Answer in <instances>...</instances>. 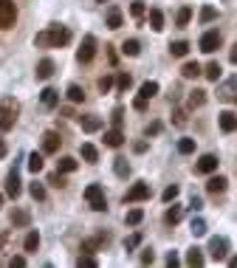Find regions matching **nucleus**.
<instances>
[{"label": "nucleus", "mask_w": 237, "mask_h": 268, "mask_svg": "<svg viewBox=\"0 0 237 268\" xmlns=\"http://www.w3.org/2000/svg\"><path fill=\"white\" fill-rule=\"evenodd\" d=\"M189 209H192V212H201V209H203V201H201V198H198V195H192V201H189Z\"/></svg>", "instance_id": "49530a36"}, {"label": "nucleus", "mask_w": 237, "mask_h": 268, "mask_svg": "<svg viewBox=\"0 0 237 268\" xmlns=\"http://www.w3.org/2000/svg\"><path fill=\"white\" fill-rule=\"evenodd\" d=\"M37 45H48V31L37 34Z\"/></svg>", "instance_id": "6e6d98bb"}, {"label": "nucleus", "mask_w": 237, "mask_h": 268, "mask_svg": "<svg viewBox=\"0 0 237 268\" xmlns=\"http://www.w3.org/2000/svg\"><path fill=\"white\" fill-rule=\"evenodd\" d=\"M113 169H116V175L119 178H130V164H127V158H113Z\"/></svg>", "instance_id": "aec40b11"}, {"label": "nucleus", "mask_w": 237, "mask_h": 268, "mask_svg": "<svg viewBox=\"0 0 237 268\" xmlns=\"http://www.w3.org/2000/svg\"><path fill=\"white\" fill-rule=\"evenodd\" d=\"M189 20H192V9L189 6H184V9L178 11V20L175 23H178V28H184V26H189Z\"/></svg>", "instance_id": "f704fd0d"}, {"label": "nucleus", "mask_w": 237, "mask_h": 268, "mask_svg": "<svg viewBox=\"0 0 237 268\" xmlns=\"http://www.w3.org/2000/svg\"><path fill=\"white\" fill-rule=\"evenodd\" d=\"M150 26H153V31H161L164 28V14H161V9L150 11Z\"/></svg>", "instance_id": "cd10ccee"}, {"label": "nucleus", "mask_w": 237, "mask_h": 268, "mask_svg": "<svg viewBox=\"0 0 237 268\" xmlns=\"http://www.w3.org/2000/svg\"><path fill=\"white\" fill-rule=\"evenodd\" d=\"M220 130H223V133H235L237 130V113H232V110L220 113Z\"/></svg>", "instance_id": "ddd939ff"}, {"label": "nucleus", "mask_w": 237, "mask_h": 268, "mask_svg": "<svg viewBox=\"0 0 237 268\" xmlns=\"http://www.w3.org/2000/svg\"><path fill=\"white\" fill-rule=\"evenodd\" d=\"M105 144L107 147H122L124 144V135H122V127H113L105 133Z\"/></svg>", "instance_id": "2eb2a0df"}, {"label": "nucleus", "mask_w": 237, "mask_h": 268, "mask_svg": "<svg viewBox=\"0 0 237 268\" xmlns=\"http://www.w3.org/2000/svg\"><path fill=\"white\" fill-rule=\"evenodd\" d=\"M198 45H201L203 54H214V51H217V45H220V34H217V31H206Z\"/></svg>", "instance_id": "9b49d317"}, {"label": "nucleus", "mask_w": 237, "mask_h": 268, "mask_svg": "<svg viewBox=\"0 0 237 268\" xmlns=\"http://www.w3.org/2000/svg\"><path fill=\"white\" fill-rule=\"evenodd\" d=\"M178 153H184V156L195 153V138H181L178 141Z\"/></svg>", "instance_id": "c9c22d12"}, {"label": "nucleus", "mask_w": 237, "mask_h": 268, "mask_svg": "<svg viewBox=\"0 0 237 268\" xmlns=\"http://www.w3.org/2000/svg\"><path fill=\"white\" fill-rule=\"evenodd\" d=\"M20 192H23V187H20V167L14 164V167L9 169V175H6V195L9 198H20Z\"/></svg>", "instance_id": "20e7f679"}, {"label": "nucleus", "mask_w": 237, "mask_h": 268, "mask_svg": "<svg viewBox=\"0 0 237 268\" xmlns=\"http://www.w3.org/2000/svg\"><path fill=\"white\" fill-rule=\"evenodd\" d=\"M144 133H147V138H150V135H158V133H161V124H158V122H153V124H150V127L144 130Z\"/></svg>", "instance_id": "3c124183"}, {"label": "nucleus", "mask_w": 237, "mask_h": 268, "mask_svg": "<svg viewBox=\"0 0 237 268\" xmlns=\"http://www.w3.org/2000/svg\"><path fill=\"white\" fill-rule=\"evenodd\" d=\"M26 167H28V172H34V175H37V172L43 169V156H40V153H31V156H28V164H26Z\"/></svg>", "instance_id": "c756f323"}, {"label": "nucleus", "mask_w": 237, "mask_h": 268, "mask_svg": "<svg viewBox=\"0 0 237 268\" xmlns=\"http://www.w3.org/2000/svg\"><path fill=\"white\" fill-rule=\"evenodd\" d=\"M107 28H122V11L119 9L107 11Z\"/></svg>", "instance_id": "2f4dec72"}, {"label": "nucleus", "mask_w": 237, "mask_h": 268, "mask_svg": "<svg viewBox=\"0 0 237 268\" xmlns=\"http://www.w3.org/2000/svg\"><path fill=\"white\" fill-rule=\"evenodd\" d=\"M150 184H144V181H138V184H133L130 189H127V195H124V203H138V201H147L150 198Z\"/></svg>", "instance_id": "39448f33"}, {"label": "nucleus", "mask_w": 237, "mask_h": 268, "mask_svg": "<svg viewBox=\"0 0 237 268\" xmlns=\"http://www.w3.org/2000/svg\"><path fill=\"white\" fill-rule=\"evenodd\" d=\"M6 153H9V147H6V141H3V138H0V158L6 156Z\"/></svg>", "instance_id": "13d9d810"}, {"label": "nucleus", "mask_w": 237, "mask_h": 268, "mask_svg": "<svg viewBox=\"0 0 237 268\" xmlns=\"http://www.w3.org/2000/svg\"><path fill=\"white\" fill-rule=\"evenodd\" d=\"M11 223L14 226H26L28 223V212H14L11 214Z\"/></svg>", "instance_id": "37998d69"}, {"label": "nucleus", "mask_w": 237, "mask_h": 268, "mask_svg": "<svg viewBox=\"0 0 237 268\" xmlns=\"http://www.w3.org/2000/svg\"><path fill=\"white\" fill-rule=\"evenodd\" d=\"M130 11H133V17H141V14H144V6H141V3L135 0L133 6H130Z\"/></svg>", "instance_id": "603ef678"}, {"label": "nucleus", "mask_w": 237, "mask_h": 268, "mask_svg": "<svg viewBox=\"0 0 237 268\" xmlns=\"http://www.w3.org/2000/svg\"><path fill=\"white\" fill-rule=\"evenodd\" d=\"M93 56H96V37L85 34V40H82V45H79V51H77V59L79 62H90Z\"/></svg>", "instance_id": "423d86ee"}, {"label": "nucleus", "mask_w": 237, "mask_h": 268, "mask_svg": "<svg viewBox=\"0 0 237 268\" xmlns=\"http://www.w3.org/2000/svg\"><path fill=\"white\" fill-rule=\"evenodd\" d=\"M85 201L90 203L93 212H105L107 209V198H105V189H102L99 184H90L88 189H85Z\"/></svg>", "instance_id": "f03ea898"}, {"label": "nucleus", "mask_w": 237, "mask_h": 268, "mask_svg": "<svg viewBox=\"0 0 237 268\" xmlns=\"http://www.w3.org/2000/svg\"><path fill=\"white\" fill-rule=\"evenodd\" d=\"M226 184H229V181H226L223 175H212V178L206 181V192L217 195V192H223V189H226Z\"/></svg>", "instance_id": "dca6fc26"}, {"label": "nucleus", "mask_w": 237, "mask_h": 268, "mask_svg": "<svg viewBox=\"0 0 237 268\" xmlns=\"http://www.w3.org/2000/svg\"><path fill=\"white\" fill-rule=\"evenodd\" d=\"M198 74H201V65H198V62H184V68H181V77L184 79H195L198 77Z\"/></svg>", "instance_id": "393cba45"}, {"label": "nucleus", "mask_w": 237, "mask_h": 268, "mask_svg": "<svg viewBox=\"0 0 237 268\" xmlns=\"http://www.w3.org/2000/svg\"><path fill=\"white\" fill-rule=\"evenodd\" d=\"M138 243H141V235L135 232V235H130V237H127V240H124V248H127V251H133V248L138 246Z\"/></svg>", "instance_id": "79ce46f5"}, {"label": "nucleus", "mask_w": 237, "mask_h": 268, "mask_svg": "<svg viewBox=\"0 0 237 268\" xmlns=\"http://www.w3.org/2000/svg\"><path fill=\"white\" fill-rule=\"evenodd\" d=\"M48 184H54V187H65V178H62V172H59V169H56L54 175H51V178H48Z\"/></svg>", "instance_id": "a18cd8bd"}, {"label": "nucleus", "mask_w": 237, "mask_h": 268, "mask_svg": "<svg viewBox=\"0 0 237 268\" xmlns=\"http://www.w3.org/2000/svg\"><path fill=\"white\" fill-rule=\"evenodd\" d=\"M229 266H232V268H237V257H232V260H229Z\"/></svg>", "instance_id": "052dcab7"}, {"label": "nucleus", "mask_w": 237, "mask_h": 268, "mask_svg": "<svg viewBox=\"0 0 237 268\" xmlns=\"http://www.w3.org/2000/svg\"><path fill=\"white\" fill-rule=\"evenodd\" d=\"M28 192H31L34 201H43V198H45V187H43V184H37V181H34V184H28Z\"/></svg>", "instance_id": "e433bc0d"}, {"label": "nucleus", "mask_w": 237, "mask_h": 268, "mask_svg": "<svg viewBox=\"0 0 237 268\" xmlns=\"http://www.w3.org/2000/svg\"><path fill=\"white\" fill-rule=\"evenodd\" d=\"M0 209H3V195H0Z\"/></svg>", "instance_id": "680f3d73"}, {"label": "nucleus", "mask_w": 237, "mask_h": 268, "mask_svg": "<svg viewBox=\"0 0 237 268\" xmlns=\"http://www.w3.org/2000/svg\"><path fill=\"white\" fill-rule=\"evenodd\" d=\"M79 124H82L85 133H96V130H102V119L99 116H79Z\"/></svg>", "instance_id": "4468645a"}, {"label": "nucleus", "mask_w": 237, "mask_h": 268, "mask_svg": "<svg viewBox=\"0 0 237 268\" xmlns=\"http://www.w3.org/2000/svg\"><path fill=\"white\" fill-rule=\"evenodd\" d=\"M79 153H82V158H85L88 164H96V161H99V150L90 144V141H85V144L79 147Z\"/></svg>", "instance_id": "f3484780"}, {"label": "nucleus", "mask_w": 237, "mask_h": 268, "mask_svg": "<svg viewBox=\"0 0 237 268\" xmlns=\"http://www.w3.org/2000/svg\"><path fill=\"white\" fill-rule=\"evenodd\" d=\"M23 248H26V251H28V254H31V251H37V248H40V235H37V229H31V232H28V235H26V243H23Z\"/></svg>", "instance_id": "b1692460"}, {"label": "nucleus", "mask_w": 237, "mask_h": 268, "mask_svg": "<svg viewBox=\"0 0 237 268\" xmlns=\"http://www.w3.org/2000/svg\"><path fill=\"white\" fill-rule=\"evenodd\" d=\"M203 102H206V90H201V88H195L189 93V107H201Z\"/></svg>", "instance_id": "7c9ffc66"}, {"label": "nucleus", "mask_w": 237, "mask_h": 268, "mask_svg": "<svg viewBox=\"0 0 237 268\" xmlns=\"http://www.w3.org/2000/svg\"><path fill=\"white\" fill-rule=\"evenodd\" d=\"M178 187H175V184H172V187H167V189H164V195H161V201H164V203H172V201H175V198H178Z\"/></svg>", "instance_id": "58836bf2"}, {"label": "nucleus", "mask_w": 237, "mask_h": 268, "mask_svg": "<svg viewBox=\"0 0 237 268\" xmlns=\"http://www.w3.org/2000/svg\"><path fill=\"white\" fill-rule=\"evenodd\" d=\"M214 17H217V9H212V6H203L201 9V23H212Z\"/></svg>", "instance_id": "ea45409f"}, {"label": "nucleus", "mask_w": 237, "mask_h": 268, "mask_svg": "<svg viewBox=\"0 0 237 268\" xmlns=\"http://www.w3.org/2000/svg\"><path fill=\"white\" fill-rule=\"evenodd\" d=\"M181 214H184V209H181L178 203L172 201V206H169V209H167V214H164V220H167L169 226H175V223L181 220Z\"/></svg>", "instance_id": "5701e85b"}, {"label": "nucleus", "mask_w": 237, "mask_h": 268, "mask_svg": "<svg viewBox=\"0 0 237 268\" xmlns=\"http://www.w3.org/2000/svg\"><path fill=\"white\" fill-rule=\"evenodd\" d=\"M169 54L172 56H186L189 54V43H186V40H175V43H169Z\"/></svg>", "instance_id": "412c9836"}, {"label": "nucleus", "mask_w": 237, "mask_h": 268, "mask_svg": "<svg viewBox=\"0 0 237 268\" xmlns=\"http://www.w3.org/2000/svg\"><path fill=\"white\" fill-rule=\"evenodd\" d=\"M17 102L11 99V96H6V99L0 102V130L6 133V130H11L14 127V122H17Z\"/></svg>", "instance_id": "f257e3e1"}, {"label": "nucleus", "mask_w": 237, "mask_h": 268, "mask_svg": "<svg viewBox=\"0 0 237 268\" xmlns=\"http://www.w3.org/2000/svg\"><path fill=\"white\" fill-rule=\"evenodd\" d=\"M220 71H223V68H220V62H209L203 74H206V79H209V82H217V79H220Z\"/></svg>", "instance_id": "c85d7f7f"}, {"label": "nucleus", "mask_w": 237, "mask_h": 268, "mask_svg": "<svg viewBox=\"0 0 237 268\" xmlns=\"http://www.w3.org/2000/svg\"><path fill=\"white\" fill-rule=\"evenodd\" d=\"M99 3H105V0H99Z\"/></svg>", "instance_id": "e2e57ef3"}, {"label": "nucleus", "mask_w": 237, "mask_h": 268, "mask_svg": "<svg viewBox=\"0 0 237 268\" xmlns=\"http://www.w3.org/2000/svg\"><path fill=\"white\" fill-rule=\"evenodd\" d=\"M232 62H235V65H237V45H235V48H232Z\"/></svg>", "instance_id": "bf43d9fd"}, {"label": "nucleus", "mask_w": 237, "mask_h": 268, "mask_svg": "<svg viewBox=\"0 0 237 268\" xmlns=\"http://www.w3.org/2000/svg\"><path fill=\"white\" fill-rule=\"evenodd\" d=\"M186 266H192V268H198V266H203V248H198V246H192L189 251H186Z\"/></svg>", "instance_id": "6ab92c4d"}, {"label": "nucleus", "mask_w": 237, "mask_h": 268, "mask_svg": "<svg viewBox=\"0 0 237 268\" xmlns=\"http://www.w3.org/2000/svg\"><path fill=\"white\" fill-rule=\"evenodd\" d=\"M178 263H181V260H178V254H175V251H169V254H167V266H169V268H175Z\"/></svg>", "instance_id": "864d4df0"}, {"label": "nucleus", "mask_w": 237, "mask_h": 268, "mask_svg": "<svg viewBox=\"0 0 237 268\" xmlns=\"http://www.w3.org/2000/svg\"><path fill=\"white\" fill-rule=\"evenodd\" d=\"M206 251H209L212 260H226V254H229V240H226V237H212Z\"/></svg>", "instance_id": "6e6552de"}, {"label": "nucleus", "mask_w": 237, "mask_h": 268, "mask_svg": "<svg viewBox=\"0 0 237 268\" xmlns=\"http://www.w3.org/2000/svg\"><path fill=\"white\" fill-rule=\"evenodd\" d=\"M17 20V6L14 0H0V28H11Z\"/></svg>", "instance_id": "7ed1b4c3"}, {"label": "nucleus", "mask_w": 237, "mask_h": 268, "mask_svg": "<svg viewBox=\"0 0 237 268\" xmlns=\"http://www.w3.org/2000/svg\"><path fill=\"white\" fill-rule=\"evenodd\" d=\"M158 93V82H144V85H141V90H138V99H153V96H156Z\"/></svg>", "instance_id": "a878e982"}, {"label": "nucleus", "mask_w": 237, "mask_h": 268, "mask_svg": "<svg viewBox=\"0 0 237 268\" xmlns=\"http://www.w3.org/2000/svg\"><path fill=\"white\" fill-rule=\"evenodd\" d=\"M217 156L214 153H206V156H201L198 158V164H195V172H201V175H212L214 169H217Z\"/></svg>", "instance_id": "1a4fd4ad"}, {"label": "nucleus", "mask_w": 237, "mask_h": 268, "mask_svg": "<svg viewBox=\"0 0 237 268\" xmlns=\"http://www.w3.org/2000/svg\"><path fill=\"white\" fill-rule=\"evenodd\" d=\"M141 217H144V212H141V209H130L124 220H127V226H138V223H141Z\"/></svg>", "instance_id": "4c0bfd02"}, {"label": "nucleus", "mask_w": 237, "mask_h": 268, "mask_svg": "<svg viewBox=\"0 0 237 268\" xmlns=\"http://www.w3.org/2000/svg\"><path fill=\"white\" fill-rule=\"evenodd\" d=\"M59 144H62V138H59L56 130H45V133H43V153L54 156L56 150H59Z\"/></svg>", "instance_id": "9d476101"}, {"label": "nucleus", "mask_w": 237, "mask_h": 268, "mask_svg": "<svg viewBox=\"0 0 237 268\" xmlns=\"http://www.w3.org/2000/svg\"><path fill=\"white\" fill-rule=\"evenodd\" d=\"M9 266H11V268H23V266H26V257H11Z\"/></svg>", "instance_id": "5fc2aeb1"}, {"label": "nucleus", "mask_w": 237, "mask_h": 268, "mask_svg": "<svg viewBox=\"0 0 237 268\" xmlns=\"http://www.w3.org/2000/svg\"><path fill=\"white\" fill-rule=\"evenodd\" d=\"M189 232L195 237H203L206 232H209V226H206V220L203 217H192V223H189Z\"/></svg>", "instance_id": "4be33fe9"}, {"label": "nucleus", "mask_w": 237, "mask_h": 268, "mask_svg": "<svg viewBox=\"0 0 237 268\" xmlns=\"http://www.w3.org/2000/svg\"><path fill=\"white\" fill-rule=\"evenodd\" d=\"M54 59H48V56H45V59H40V62H37V71H34V74H37V79H40V82H45V79H51L54 77Z\"/></svg>", "instance_id": "f8f14e48"}, {"label": "nucleus", "mask_w": 237, "mask_h": 268, "mask_svg": "<svg viewBox=\"0 0 237 268\" xmlns=\"http://www.w3.org/2000/svg\"><path fill=\"white\" fill-rule=\"evenodd\" d=\"M56 169H59V172H74V169H77V158H59V164H56Z\"/></svg>", "instance_id": "473e14b6"}, {"label": "nucleus", "mask_w": 237, "mask_h": 268, "mask_svg": "<svg viewBox=\"0 0 237 268\" xmlns=\"http://www.w3.org/2000/svg\"><path fill=\"white\" fill-rule=\"evenodd\" d=\"M122 116H124L122 107H116V110H113V127H122Z\"/></svg>", "instance_id": "8fccbe9b"}, {"label": "nucleus", "mask_w": 237, "mask_h": 268, "mask_svg": "<svg viewBox=\"0 0 237 268\" xmlns=\"http://www.w3.org/2000/svg\"><path fill=\"white\" fill-rule=\"evenodd\" d=\"M68 99L71 102H85V90L79 85H68Z\"/></svg>", "instance_id": "72a5a7b5"}, {"label": "nucleus", "mask_w": 237, "mask_h": 268, "mask_svg": "<svg viewBox=\"0 0 237 268\" xmlns=\"http://www.w3.org/2000/svg\"><path fill=\"white\" fill-rule=\"evenodd\" d=\"M68 43H71V31L65 26H51L48 28V45L59 48V45H68Z\"/></svg>", "instance_id": "0eeeda50"}, {"label": "nucleus", "mask_w": 237, "mask_h": 268, "mask_svg": "<svg viewBox=\"0 0 237 268\" xmlns=\"http://www.w3.org/2000/svg\"><path fill=\"white\" fill-rule=\"evenodd\" d=\"M40 102H43L45 107H56V105H59V93H56L54 88H45L43 93H40Z\"/></svg>", "instance_id": "a211bd4d"}, {"label": "nucleus", "mask_w": 237, "mask_h": 268, "mask_svg": "<svg viewBox=\"0 0 237 268\" xmlns=\"http://www.w3.org/2000/svg\"><path fill=\"white\" fill-rule=\"evenodd\" d=\"M122 54L124 56H138V54H141V45H138V40H124Z\"/></svg>", "instance_id": "bb28decb"}, {"label": "nucleus", "mask_w": 237, "mask_h": 268, "mask_svg": "<svg viewBox=\"0 0 237 268\" xmlns=\"http://www.w3.org/2000/svg\"><path fill=\"white\" fill-rule=\"evenodd\" d=\"M153 260H156V254H153V248H144V251H141V263H144V266H150Z\"/></svg>", "instance_id": "de8ad7c7"}, {"label": "nucleus", "mask_w": 237, "mask_h": 268, "mask_svg": "<svg viewBox=\"0 0 237 268\" xmlns=\"http://www.w3.org/2000/svg\"><path fill=\"white\" fill-rule=\"evenodd\" d=\"M77 266L79 268H82V266H85V268H96L99 263H96V257H90V254H82V257L77 260Z\"/></svg>", "instance_id": "a19ab883"}, {"label": "nucleus", "mask_w": 237, "mask_h": 268, "mask_svg": "<svg viewBox=\"0 0 237 268\" xmlns=\"http://www.w3.org/2000/svg\"><path fill=\"white\" fill-rule=\"evenodd\" d=\"M133 150H135V153H144V150H147V144H144V141H135V147H133Z\"/></svg>", "instance_id": "4d7b16f0"}, {"label": "nucleus", "mask_w": 237, "mask_h": 268, "mask_svg": "<svg viewBox=\"0 0 237 268\" xmlns=\"http://www.w3.org/2000/svg\"><path fill=\"white\" fill-rule=\"evenodd\" d=\"M116 82H119V90H127V88H130V77H127V74H119V79H116Z\"/></svg>", "instance_id": "09e8293b"}, {"label": "nucleus", "mask_w": 237, "mask_h": 268, "mask_svg": "<svg viewBox=\"0 0 237 268\" xmlns=\"http://www.w3.org/2000/svg\"><path fill=\"white\" fill-rule=\"evenodd\" d=\"M110 88H113V77H110V74H105V77L99 79V90H102V93H107Z\"/></svg>", "instance_id": "c03bdc74"}]
</instances>
